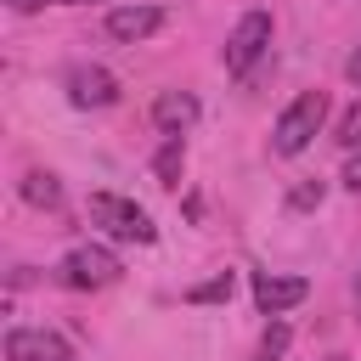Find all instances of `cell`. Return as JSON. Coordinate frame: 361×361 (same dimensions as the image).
Masks as SVG:
<instances>
[{"label":"cell","instance_id":"1","mask_svg":"<svg viewBox=\"0 0 361 361\" xmlns=\"http://www.w3.org/2000/svg\"><path fill=\"white\" fill-rule=\"evenodd\" d=\"M322 124H327V96H322V90H299V96L282 107L276 130H271V152L299 158V152L316 141V130H322Z\"/></svg>","mask_w":361,"mask_h":361},{"label":"cell","instance_id":"2","mask_svg":"<svg viewBox=\"0 0 361 361\" xmlns=\"http://www.w3.org/2000/svg\"><path fill=\"white\" fill-rule=\"evenodd\" d=\"M90 220H96L107 237H118V243H152V237H158L152 214H147L141 203L118 197V192H90Z\"/></svg>","mask_w":361,"mask_h":361},{"label":"cell","instance_id":"3","mask_svg":"<svg viewBox=\"0 0 361 361\" xmlns=\"http://www.w3.org/2000/svg\"><path fill=\"white\" fill-rule=\"evenodd\" d=\"M271 51V11H243L237 17V28L226 34V51H220V62H226V73L231 79H243V73H254V62Z\"/></svg>","mask_w":361,"mask_h":361},{"label":"cell","instance_id":"4","mask_svg":"<svg viewBox=\"0 0 361 361\" xmlns=\"http://www.w3.org/2000/svg\"><path fill=\"white\" fill-rule=\"evenodd\" d=\"M118 254H107L102 243H79L62 265H56V276L68 282V288H107V282H118Z\"/></svg>","mask_w":361,"mask_h":361},{"label":"cell","instance_id":"5","mask_svg":"<svg viewBox=\"0 0 361 361\" xmlns=\"http://www.w3.org/2000/svg\"><path fill=\"white\" fill-rule=\"evenodd\" d=\"M6 361H73V344L51 327H11L6 333Z\"/></svg>","mask_w":361,"mask_h":361},{"label":"cell","instance_id":"6","mask_svg":"<svg viewBox=\"0 0 361 361\" xmlns=\"http://www.w3.org/2000/svg\"><path fill=\"white\" fill-rule=\"evenodd\" d=\"M68 102L73 107H113L118 102V79L102 62H79V68H68Z\"/></svg>","mask_w":361,"mask_h":361},{"label":"cell","instance_id":"7","mask_svg":"<svg viewBox=\"0 0 361 361\" xmlns=\"http://www.w3.org/2000/svg\"><path fill=\"white\" fill-rule=\"evenodd\" d=\"M310 299V282L305 276H276V271H259L254 276V305H259V316H282V310H293V305H305Z\"/></svg>","mask_w":361,"mask_h":361},{"label":"cell","instance_id":"8","mask_svg":"<svg viewBox=\"0 0 361 361\" xmlns=\"http://www.w3.org/2000/svg\"><path fill=\"white\" fill-rule=\"evenodd\" d=\"M164 28V11L158 6H113L107 11V34L118 39V45H141V39H152Z\"/></svg>","mask_w":361,"mask_h":361},{"label":"cell","instance_id":"9","mask_svg":"<svg viewBox=\"0 0 361 361\" xmlns=\"http://www.w3.org/2000/svg\"><path fill=\"white\" fill-rule=\"evenodd\" d=\"M152 124H158L164 135H186V130L197 124V96H192V90H164V96L152 102Z\"/></svg>","mask_w":361,"mask_h":361},{"label":"cell","instance_id":"10","mask_svg":"<svg viewBox=\"0 0 361 361\" xmlns=\"http://www.w3.org/2000/svg\"><path fill=\"white\" fill-rule=\"evenodd\" d=\"M180 169H186V141H180V135H164V147H158V158H152L158 186H175V180H180Z\"/></svg>","mask_w":361,"mask_h":361},{"label":"cell","instance_id":"11","mask_svg":"<svg viewBox=\"0 0 361 361\" xmlns=\"http://www.w3.org/2000/svg\"><path fill=\"white\" fill-rule=\"evenodd\" d=\"M23 197H28L34 209H56V203H62V186H56V175H39V169H34V175H23Z\"/></svg>","mask_w":361,"mask_h":361},{"label":"cell","instance_id":"12","mask_svg":"<svg viewBox=\"0 0 361 361\" xmlns=\"http://www.w3.org/2000/svg\"><path fill=\"white\" fill-rule=\"evenodd\" d=\"M231 288H237V276H231V271H220V276H209V282L186 288V299H192V305H220V299H231Z\"/></svg>","mask_w":361,"mask_h":361},{"label":"cell","instance_id":"13","mask_svg":"<svg viewBox=\"0 0 361 361\" xmlns=\"http://www.w3.org/2000/svg\"><path fill=\"white\" fill-rule=\"evenodd\" d=\"M282 350H288V322H282V316H271V327H265V338H259L254 361H282Z\"/></svg>","mask_w":361,"mask_h":361},{"label":"cell","instance_id":"14","mask_svg":"<svg viewBox=\"0 0 361 361\" xmlns=\"http://www.w3.org/2000/svg\"><path fill=\"white\" fill-rule=\"evenodd\" d=\"M333 141H338V147H350V152L361 147V102H355V107H350V113L338 118V130H333Z\"/></svg>","mask_w":361,"mask_h":361},{"label":"cell","instance_id":"15","mask_svg":"<svg viewBox=\"0 0 361 361\" xmlns=\"http://www.w3.org/2000/svg\"><path fill=\"white\" fill-rule=\"evenodd\" d=\"M293 209H310V203H322V180H305V186H293V197H288Z\"/></svg>","mask_w":361,"mask_h":361},{"label":"cell","instance_id":"16","mask_svg":"<svg viewBox=\"0 0 361 361\" xmlns=\"http://www.w3.org/2000/svg\"><path fill=\"white\" fill-rule=\"evenodd\" d=\"M344 186H350V192H361V147H355V152H350V164H344Z\"/></svg>","mask_w":361,"mask_h":361},{"label":"cell","instance_id":"17","mask_svg":"<svg viewBox=\"0 0 361 361\" xmlns=\"http://www.w3.org/2000/svg\"><path fill=\"white\" fill-rule=\"evenodd\" d=\"M344 79H350V85H355V90H361V45H355V51H350V56H344Z\"/></svg>","mask_w":361,"mask_h":361},{"label":"cell","instance_id":"18","mask_svg":"<svg viewBox=\"0 0 361 361\" xmlns=\"http://www.w3.org/2000/svg\"><path fill=\"white\" fill-rule=\"evenodd\" d=\"M11 11H34V6H85V0H6Z\"/></svg>","mask_w":361,"mask_h":361},{"label":"cell","instance_id":"19","mask_svg":"<svg viewBox=\"0 0 361 361\" xmlns=\"http://www.w3.org/2000/svg\"><path fill=\"white\" fill-rule=\"evenodd\" d=\"M355 310H361V271H355Z\"/></svg>","mask_w":361,"mask_h":361},{"label":"cell","instance_id":"20","mask_svg":"<svg viewBox=\"0 0 361 361\" xmlns=\"http://www.w3.org/2000/svg\"><path fill=\"white\" fill-rule=\"evenodd\" d=\"M327 361H344V355H327Z\"/></svg>","mask_w":361,"mask_h":361}]
</instances>
